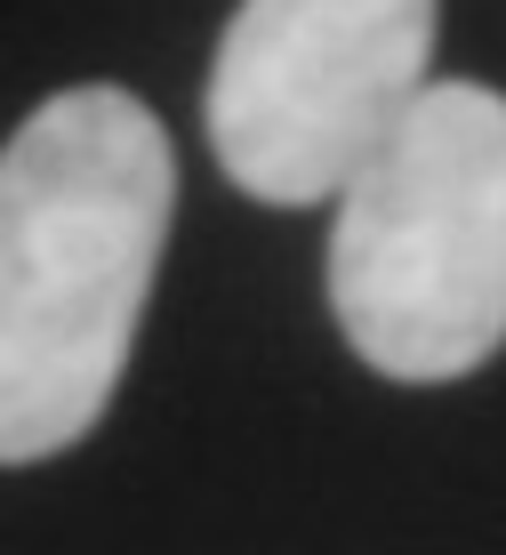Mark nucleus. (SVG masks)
I'll return each instance as SVG.
<instances>
[{"mask_svg":"<svg viewBox=\"0 0 506 555\" xmlns=\"http://www.w3.org/2000/svg\"><path fill=\"white\" fill-rule=\"evenodd\" d=\"M178 225V153L145 98L56 89L0 145V467L105 418Z\"/></svg>","mask_w":506,"mask_h":555,"instance_id":"nucleus-1","label":"nucleus"},{"mask_svg":"<svg viewBox=\"0 0 506 555\" xmlns=\"http://www.w3.org/2000/svg\"><path fill=\"white\" fill-rule=\"evenodd\" d=\"M329 314L394 387H451L506 347V98L434 81L346 178Z\"/></svg>","mask_w":506,"mask_h":555,"instance_id":"nucleus-2","label":"nucleus"},{"mask_svg":"<svg viewBox=\"0 0 506 555\" xmlns=\"http://www.w3.org/2000/svg\"><path fill=\"white\" fill-rule=\"evenodd\" d=\"M442 0H242L209 65V153L249 202H338L434 89Z\"/></svg>","mask_w":506,"mask_h":555,"instance_id":"nucleus-3","label":"nucleus"}]
</instances>
